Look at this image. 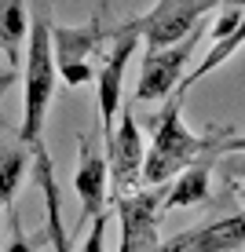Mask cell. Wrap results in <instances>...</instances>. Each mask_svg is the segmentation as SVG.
<instances>
[{
    "label": "cell",
    "mask_w": 245,
    "mask_h": 252,
    "mask_svg": "<svg viewBox=\"0 0 245 252\" xmlns=\"http://www.w3.org/2000/svg\"><path fill=\"white\" fill-rule=\"evenodd\" d=\"M242 22H245V11H242V7H231V4H227L223 15L216 19V26H212V33H209V37H212V40H223L227 33H234Z\"/></svg>",
    "instance_id": "cell-16"
},
{
    "label": "cell",
    "mask_w": 245,
    "mask_h": 252,
    "mask_svg": "<svg viewBox=\"0 0 245 252\" xmlns=\"http://www.w3.org/2000/svg\"><path fill=\"white\" fill-rule=\"evenodd\" d=\"M242 44H245V22H242V26H238V30H234V33H227L223 40H212V48H209V55L201 59V63H198V69H190V73L183 77L179 84H183V88L190 92V88H194V84L201 81V77H209V73H212L216 66H223V63H227V59H231V55H234V51H238Z\"/></svg>",
    "instance_id": "cell-14"
},
{
    "label": "cell",
    "mask_w": 245,
    "mask_h": 252,
    "mask_svg": "<svg viewBox=\"0 0 245 252\" xmlns=\"http://www.w3.org/2000/svg\"><path fill=\"white\" fill-rule=\"evenodd\" d=\"M161 252H169V249H161Z\"/></svg>",
    "instance_id": "cell-21"
},
{
    "label": "cell",
    "mask_w": 245,
    "mask_h": 252,
    "mask_svg": "<svg viewBox=\"0 0 245 252\" xmlns=\"http://www.w3.org/2000/svg\"><path fill=\"white\" fill-rule=\"evenodd\" d=\"M223 0H157L146 15H139L146 48H169L183 40L187 33H194L201 26V15L212 11Z\"/></svg>",
    "instance_id": "cell-8"
},
{
    "label": "cell",
    "mask_w": 245,
    "mask_h": 252,
    "mask_svg": "<svg viewBox=\"0 0 245 252\" xmlns=\"http://www.w3.org/2000/svg\"><path fill=\"white\" fill-rule=\"evenodd\" d=\"M26 40H30V22H26L22 0H0V55L15 66Z\"/></svg>",
    "instance_id": "cell-12"
},
{
    "label": "cell",
    "mask_w": 245,
    "mask_h": 252,
    "mask_svg": "<svg viewBox=\"0 0 245 252\" xmlns=\"http://www.w3.org/2000/svg\"><path fill=\"white\" fill-rule=\"evenodd\" d=\"M11 81H15V66L7 63L4 55H0V95H4L7 88H11Z\"/></svg>",
    "instance_id": "cell-18"
},
{
    "label": "cell",
    "mask_w": 245,
    "mask_h": 252,
    "mask_svg": "<svg viewBox=\"0 0 245 252\" xmlns=\"http://www.w3.org/2000/svg\"><path fill=\"white\" fill-rule=\"evenodd\" d=\"M227 150H245V135H227L216 154H227Z\"/></svg>",
    "instance_id": "cell-19"
},
{
    "label": "cell",
    "mask_w": 245,
    "mask_h": 252,
    "mask_svg": "<svg viewBox=\"0 0 245 252\" xmlns=\"http://www.w3.org/2000/svg\"><path fill=\"white\" fill-rule=\"evenodd\" d=\"M231 176H238V179H245V158H238V161H231Z\"/></svg>",
    "instance_id": "cell-20"
},
{
    "label": "cell",
    "mask_w": 245,
    "mask_h": 252,
    "mask_svg": "<svg viewBox=\"0 0 245 252\" xmlns=\"http://www.w3.org/2000/svg\"><path fill=\"white\" fill-rule=\"evenodd\" d=\"M201 26L194 33H187L183 40L169 48H146L143 55V69H139V84H136V102H154V99H169L172 88H179L183 81V66L190 63L201 37Z\"/></svg>",
    "instance_id": "cell-5"
},
{
    "label": "cell",
    "mask_w": 245,
    "mask_h": 252,
    "mask_svg": "<svg viewBox=\"0 0 245 252\" xmlns=\"http://www.w3.org/2000/svg\"><path fill=\"white\" fill-rule=\"evenodd\" d=\"M165 249L169 252H242L245 249V212L205 223L198 230H187L179 238H172Z\"/></svg>",
    "instance_id": "cell-10"
},
{
    "label": "cell",
    "mask_w": 245,
    "mask_h": 252,
    "mask_svg": "<svg viewBox=\"0 0 245 252\" xmlns=\"http://www.w3.org/2000/svg\"><path fill=\"white\" fill-rule=\"evenodd\" d=\"M117 30H103L99 19L84 22V26H51V51H55V66L59 77L70 88L95 81V69L88 66V55L99 48L103 37H113Z\"/></svg>",
    "instance_id": "cell-6"
},
{
    "label": "cell",
    "mask_w": 245,
    "mask_h": 252,
    "mask_svg": "<svg viewBox=\"0 0 245 252\" xmlns=\"http://www.w3.org/2000/svg\"><path fill=\"white\" fill-rule=\"evenodd\" d=\"M88 227H92V230H88V241H84L81 252H106V227H110V216H106V212L95 216Z\"/></svg>",
    "instance_id": "cell-17"
},
{
    "label": "cell",
    "mask_w": 245,
    "mask_h": 252,
    "mask_svg": "<svg viewBox=\"0 0 245 252\" xmlns=\"http://www.w3.org/2000/svg\"><path fill=\"white\" fill-rule=\"evenodd\" d=\"M209 176H212V164L209 161H194L190 168H183L176 179L165 190V201H161V216L172 212V208H187V205H198L209 197Z\"/></svg>",
    "instance_id": "cell-11"
},
{
    "label": "cell",
    "mask_w": 245,
    "mask_h": 252,
    "mask_svg": "<svg viewBox=\"0 0 245 252\" xmlns=\"http://www.w3.org/2000/svg\"><path fill=\"white\" fill-rule=\"evenodd\" d=\"M73 190L81 197V220L70 230V241L81 234L84 223H92L95 216L106 212V201H110V161L106 154L92 150L88 139H81V161H77V172H73Z\"/></svg>",
    "instance_id": "cell-9"
},
{
    "label": "cell",
    "mask_w": 245,
    "mask_h": 252,
    "mask_svg": "<svg viewBox=\"0 0 245 252\" xmlns=\"http://www.w3.org/2000/svg\"><path fill=\"white\" fill-rule=\"evenodd\" d=\"M143 158H146V146H143V132H139V121L132 110H121V121L113 128V139L106 146V161H110V194H136L143 190Z\"/></svg>",
    "instance_id": "cell-7"
},
{
    "label": "cell",
    "mask_w": 245,
    "mask_h": 252,
    "mask_svg": "<svg viewBox=\"0 0 245 252\" xmlns=\"http://www.w3.org/2000/svg\"><path fill=\"white\" fill-rule=\"evenodd\" d=\"M55 81H59V66H55V51H51V19L44 0V7H37L30 19V40H26V59H22V84H26L22 128H19L22 146L40 143L51 95H55Z\"/></svg>",
    "instance_id": "cell-2"
},
{
    "label": "cell",
    "mask_w": 245,
    "mask_h": 252,
    "mask_svg": "<svg viewBox=\"0 0 245 252\" xmlns=\"http://www.w3.org/2000/svg\"><path fill=\"white\" fill-rule=\"evenodd\" d=\"M183 102H187V88L179 84L165 99V106L150 117V146H146V158H143V187H161L169 179H176L183 168L201 161V154H216L220 143L231 135V132L194 135L183 125Z\"/></svg>",
    "instance_id": "cell-1"
},
{
    "label": "cell",
    "mask_w": 245,
    "mask_h": 252,
    "mask_svg": "<svg viewBox=\"0 0 245 252\" xmlns=\"http://www.w3.org/2000/svg\"><path fill=\"white\" fill-rule=\"evenodd\" d=\"M169 187H143L136 194H121L113 197V212H117L121 223V245L117 252H161V238H157V227H161V201Z\"/></svg>",
    "instance_id": "cell-3"
},
{
    "label": "cell",
    "mask_w": 245,
    "mask_h": 252,
    "mask_svg": "<svg viewBox=\"0 0 245 252\" xmlns=\"http://www.w3.org/2000/svg\"><path fill=\"white\" fill-rule=\"evenodd\" d=\"M30 158H33V154H26L22 146H7V150H0V216H7L15 194H19Z\"/></svg>",
    "instance_id": "cell-13"
},
{
    "label": "cell",
    "mask_w": 245,
    "mask_h": 252,
    "mask_svg": "<svg viewBox=\"0 0 245 252\" xmlns=\"http://www.w3.org/2000/svg\"><path fill=\"white\" fill-rule=\"evenodd\" d=\"M139 40H143V26H139V19L125 22L117 33H113V51L106 55L103 69L95 73V99H99V121H103L106 146H110L113 128H117V117H121V84H125L128 59L136 55Z\"/></svg>",
    "instance_id": "cell-4"
},
{
    "label": "cell",
    "mask_w": 245,
    "mask_h": 252,
    "mask_svg": "<svg viewBox=\"0 0 245 252\" xmlns=\"http://www.w3.org/2000/svg\"><path fill=\"white\" fill-rule=\"evenodd\" d=\"M4 252H33L30 245V238H26V230H22V220H19V212H7V241H4Z\"/></svg>",
    "instance_id": "cell-15"
}]
</instances>
